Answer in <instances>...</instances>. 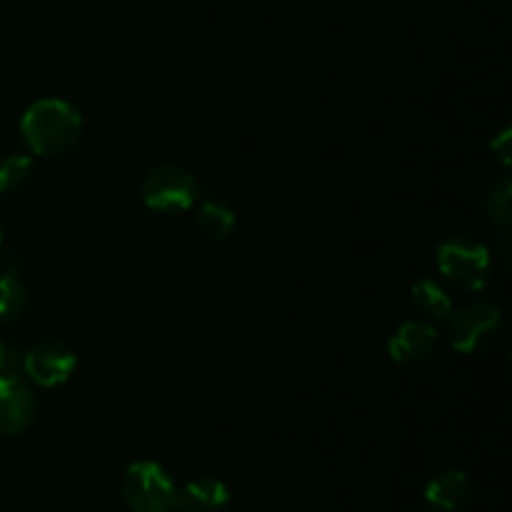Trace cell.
Segmentation results:
<instances>
[{"instance_id":"6da1fadb","label":"cell","mask_w":512,"mask_h":512,"mask_svg":"<svg viewBox=\"0 0 512 512\" xmlns=\"http://www.w3.org/2000/svg\"><path fill=\"white\" fill-rule=\"evenodd\" d=\"M20 135L30 153L43 158H58L73 150L83 135V118L70 103L45 98L30 105L20 120Z\"/></svg>"},{"instance_id":"7a4b0ae2","label":"cell","mask_w":512,"mask_h":512,"mask_svg":"<svg viewBox=\"0 0 512 512\" xmlns=\"http://www.w3.org/2000/svg\"><path fill=\"white\" fill-rule=\"evenodd\" d=\"M123 500L130 512H173L178 485L153 460H138L123 475Z\"/></svg>"},{"instance_id":"3957f363","label":"cell","mask_w":512,"mask_h":512,"mask_svg":"<svg viewBox=\"0 0 512 512\" xmlns=\"http://www.w3.org/2000/svg\"><path fill=\"white\" fill-rule=\"evenodd\" d=\"M438 270L455 288L478 293L488 285L490 253L470 235H453L438 248Z\"/></svg>"},{"instance_id":"277c9868","label":"cell","mask_w":512,"mask_h":512,"mask_svg":"<svg viewBox=\"0 0 512 512\" xmlns=\"http://www.w3.org/2000/svg\"><path fill=\"white\" fill-rule=\"evenodd\" d=\"M200 198V183L183 165H158L143 180V203L155 213H183Z\"/></svg>"},{"instance_id":"5b68a950","label":"cell","mask_w":512,"mask_h":512,"mask_svg":"<svg viewBox=\"0 0 512 512\" xmlns=\"http://www.w3.org/2000/svg\"><path fill=\"white\" fill-rule=\"evenodd\" d=\"M503 330V313L490 303H470L455 310L448 320V338L458 353H478L488 348Z\"/></svg>"},{"instance_id":"8992f818","label":"cell","mask_w":512,"mask_h":512,"mask_svg":"<svg viewBox=\"0 0 512 512\" xmlns=\"http://www.w3.org/2000/svg\"><path fill=\"white\" fill-rule=\"evenodd\" d=\"M20 368L40 388H58V385L68 383L73 378L75 368H78V358H75L68 345L48 340V343H40L30 348L28 353H23Z\"/></svg>"},{"instance_id":"52a82bcc","label":"cell","mask_w":512,"mask_h":512,"mask_svg":"<svg viewBox=\"0 0 512 512\" xmlns=\"http://www.w3.org/2000/svg\"><path fill=\"white\" fill-rule=\"evenodd\" d=\"M35 395L15 373L0 375V435L15 438L35 420Z\"/></svg>"},{"instance_id":"ba28073f","label":"cell","mask_w":512,"mask_h":512,"mask_svg":"<svg viewBox=\"0 0 512 512\" xmlns=\"http://www.w3.org/2000/svg\"><path fill=\"white\" fill-rule=\"evenodd\" d=\"M438 348V330L425 320H408L388 340V353L395 363H425Z\"/></svg>"},{"instance_id":"9c48e42d","label":"cell","mask_w":512,"mask_h":512,"mask_svg":"<svg viewBox=\"0 0 512 512\" xmlns=\"http://www.w3.org/2000/svg\"><path fill=\"white\" fill-rule=\"evenodd\" d=\"M230 503V490L223 480L198 478L178 488V512H223Z\"/></svg>"},{"instance_id":"30bf717a","label":"cell","mask_w":512,"mask_h":512,"mask_svg":"<svg viewBox=\"0 0 512 512\" xmlns=\"http://www.w3.org/2000/svg\"><path fill=\"white\" fill-rule=\"evenodd\" d=\"M425 505L438 512H458L470 500V483L460 470H443L425 485Z\"/></svg>"},{"instance_id":"8fae6325","label":"cell","mask_w":512,"mask_h":512,"mask_svg":"<svg viewBox=\"0 0 512 512\" xmlns=\"http://www.w3.org/2000/svg\"><path fill=\"white\" fill-rule=\"evenodd\" d=\"M195 225L210 240H225L235 228V213L220 200H205L195 215Z\"/></svg>"},{"instance_id":"7c38bea8","label":"cell","mask_w":512,"mask_h":512,"mask_svg":"<svg viewBox=\"0 0 512 512\" xmlns=\"http://www.w3.org/2000/svg\"><path fill=\"white\" fill-rule=\"evenodd\" d=\"M410 295H413V303L418 308V313H423L425 318L443 320L453 310L450 295L438 283H433V280H418L413 285V290H410Z\"/></svg>"},{"instance_id":"4fadbf2b","label":"cell","mask_w":512,"mask_h":512,"mask_svg":"<svg viewBox=\"0 0 512 512\" xmlns=\"http://www.w3.org/2000/svg\"><path fill=\"white\" fill-rule=\"evenodd\" d=\"M25 305H28V295H25V285L18 273L0 275V325L18 320Z\"/></svg>"},{"instance_id":"5bb4252c","label":"cell","mask_w":512,"mask_h":512,"mask_svg":"<svg viewBox=\"0 0 512 512\" xmlns=\"http://www.w3.org/2000/svg\"><path fill=\"white\" fill-rule=\"evenodd\" d=\"M510 203H512V183L510 178H498L485 193V215L490 223L508 225L510 223Z\"/></svg>"},{"instance_id":"9a60e30c","label":"cell","mask_w":512,"mask_h":512,"mask_svg":"<svg viewBox=\"0 0 512 512\" xmlns=\"http://www.w3.org/2000/svg\"><path fill=\"white\" fill-rule=\"evenodd\" d=\"M33 170V158L28 155H0V193L18 190Z\"/></svg>"},{"instance_id":"2e32d148","label":"cell","mask_w":512,"mask_h":512,"mask_svg":"<svg viewBox=\"0 0 512 512\" xmlns=\"http://www.w3.org/2000/svg\"><path fill=\"white\" fill-rule=\"evenodd\" d=\"M23 365V353H20L15 345L0 340V375L3 373H15V368Z\"/></svg>"},{"instance_id":"e0dca14e","label":"cell","mask_w":512,"mask_h":512,"mask_svg":"<svg viewBox=\"0 0 512 512\" xmlns=\"http://www.w3.org/2000/svg\"><path fill=\"white\" fill-rule=\"evenodd\" d=\"M490 148H493V153L498 155L505 165H508L510 163V130L505 128L503 133L493 140V145H490Z\"/></svg>"},{"instance_id":"ac0fdd59","label":"cell","mask_w":512,"mask_h":512,"mask_svg":"<svg viewBox=\"0 0 512 512\" xmlns=\"http://www.w3.org/2000/svg\"><path fill=\"white\" fill-rule=\"evenodd\" d=\"M498 255H500V260H503V268L508 270L510 268V235L508 233H503V238H500Z\"/></svg>"},{"instance_id":"d6986e66","label":"cell","mask_w":512,"mask_h":512,"mask_svg":"<svg viewBox=\"0 0 512 512\" xmlns=\"http://www.w3.org/2000/svg\"><path fill=\"white\" fill-rule=\"evenodd\" d=\"M0 245H3V233H0Z\"/></svg>"}]
</instances>
